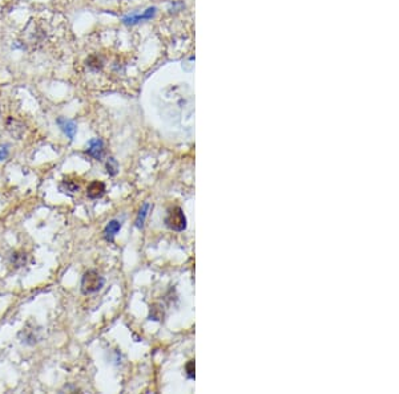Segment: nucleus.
Here are the masks:
<instances>
[{"label":"nucleus","mask_w":399,"mask_h":394,"mask_svg":"<svg viewBox=\"0 0 399 394\" xmlns=\"http://www.w3.org/2000/svg\"><path fill=\"white\" fill-rule=\"evenodd\" d=\"M12 263L16 267H23L27 263V255L23 252H15L12 254Z\"/></svg>","instance_id":"f8f14e48"},{"label":"nucleus","mask_w":399,"mask_h":394,"mask_svg":"<svg viewBox=\"0 0 399 394\" xmlns=\"http://www.w3.org/2000/svg\"><path fill=\"white\" fill-rule=\"evenodd\" d=\"M80 186L73 181H63L60 183V190L63 193H68V194H75L76 191H79Z\"/></svg>","instance_id":"1a4fd4ad"},{"label":"nucleus","mask_w":399,"mask_h":394,"mask_svg":"<svg viewBox=\"0 0 399 394\" xmlns=\"http://www.w3.org/2000/svg\"><path fill=\"white\" fill-rule=\"evenodd\" d=\"M149 210H150V204L148 203V202H145V203L141 206L140 211H139V214H137V218H136L137 229H141V227H143V225H144V222H145V218L148 217V212H149Z\"/></svg>","instance_id":"6e6552de"},{"label":"nucleus","mask_w":399,"mask_h":394,"mask_svg":"<svg viewBox=\"0 0 399 394\" xmlns=\"http://www.w3.org/2000/svg\"><path fill=\"white\" fill-rule=\"evenodd\" d=\"M87 153L89 156L95 158V160H100L104 153V143L99 138H93L88 143V150Z\"/></svg>","instance_id":"39448f33"},{"label":"nucleus","mask_w":399,"mask_h":394,"mask_svg":"<svg viewBox=\"0 0 399 394\" xmlns=\"http://www.w3.org/2000/svg\"><path fill=\"white\" fill-rule=\"evenodd\" d=\"M154 13H156V8H148L143 15H133V16L124 18V23H127V24H135V23L143 22V20H148V19L153 18Z\"/></svg>","instance_id":"0eeeda50"},{"label":"nucleus","mask_w":399,"mask_h":394,"mask_svg":"<svg viewBox=\"0 0 399 394\" xmlns=\"http://www.w3.org/2000/svg\"><path fill=\"white\" fill-rule=\"evenodd\" d=\"M165 225L168 226V229H171L172 231L176 232H181L186 229V217H185L182 208L180 207H172L169 208L167 217H165Z\"/></svg>","instance_id":"f03ea898"},{"label":"nucleus","mask_w":399,"mask_h":394,"mask_svg":"<svg viewBox=\"0 0 399 394\" xmlns=\"http://www.w3.org/2000/svg\"><path fill=\"white\" fill-rule=\"evenodd\" d=\"M8 154H9L8 146H7V145H0V161L7 160Z\"/></svg>","instance_id":"4468645a"},{"label":"nucleus","mask_w":399,"mask_h":394,"mask_svg":"<svg viewBox=\"0 0 399 394\" xmlns=\"http://www.w3.org/2000/svg\"><path fill=\"white\" fill-rule=\"evenodd\" d=\"M120 230H121V222L117 221V219L108 222V225L104 229V239L107 242H113L114 236L117 235Z\"/></svg>","instance_id":"423d86ee"},{"label":"nucleus","mask_w":399,"mask_h":394,"mask_svg":"<svg viewBox=\"0 0 399 394\" xmlns=\"http://www.w3.org/2000/svg\"><path fill=\"white\" fill-rule=\"evenodd\" d=\"M106 169L110 177H114V175L117 174V171H119V164H117V161L114 160L113 157L108 158V161H107L106 164Z\"/></svg>","instance_id":"9b49d317"},{"label":"nucleus","mask_w":399,"mask_h":394,"mask_svg":"<svg viewBox=\"0 0 399 394\" xmlns=\"http://www.w3.org/2000/svg\"><path fill=\"white\" fill-rule=\"evenodd\" d=\"M87 66L89 68V69H92V70L101 69L103 63H101L100 57L97 56V55H91V56L87 59Z\"/></svg>","instance_id":"9d476101"},{"label":"nucleus","mask_w":399,"mask_h":394,"mask_svg":"<svg viewBox=\"0 0 399 394\" xmlns=\"http://www.w3.org/2000/svg\"><path fill=\"white\" fill-rule=\"evenodd\" d=\"M186 376H188V378H190V380H193L194 378V361L192 360V361H189L188 364H186Z\"/></svg>","instance_id":"ddd939ff"},{"label":"nucleus","mask_w":399,"mask_h":394,"mask_svg":"<svg viewBox=\"0 0 399 394\" xmlns=\"http://www.w3.org/2000/svg\"><path fill=\"white\" fill-rule=\"evenodd\" d=\"M106 194V185L100 181H93L88 185L87 197L89 199H100Z\"/></svg>","instance_id":"20e7f679"},{"label":"nucleus","mask_w":399,"mask_h":394,"mask_svg":"<svg viewBox=\"0 0 399 394\" xmlns=\"http://www.w3.org/2000/svg\"><path fill=\"white\" fill-rule=\"evenodd\" d=\"M56 124L59 125V128L62 129L63 133H64L71 141L75 138L76 133H77V125H76L75 121L67 120V118L64 117H59L56 120Z\"/></svg>","instance_id":"7ed1b4c3"},{"label":"nucleus","mask_w":399,"mask_h":394,"mask_svg":"<svg viewBox=\"0 0 399 394\" xmlns=\"http://www.w3.org/2000/svg\"><path fill=\"white\" fill-rule=\"evenodd\" d=\"M103 286H104V277L101 276L97 271L89 269L84 273L83 279H81V292L84 295L95 294L97 291H100Z\"/></svg>","instance_id":"f257e3e1"}]
</instances>
